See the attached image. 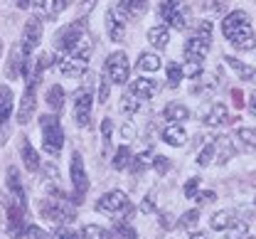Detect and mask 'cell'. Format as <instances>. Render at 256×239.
<instances>
[{
    "mask_svg": "<svg viewBox=\"0 0 256 239\" xmlns=\"http://www.w3.org/2000/svg\"><path fill=\"white\" fill-rule=\"evenodd\" d=\"M52 239H79V234H76V232H72V230H69V224H62V227H57V230H54Z\"/></svg>",
    "mask_w": 256,
    "mask_h": 239,
    "instance_id": "c3c4849f",
    "label": "cell"
},
{
    "mask_svg": "<svg viewBox=\"0 0 256 239\" xmlns=\"http://www.w3.org/2000/svg\"><path fill=\"white\" fill-rule=\"evenodd\" d=\"M111 86H114V84H111V82H108V79L101 74V79H98V96H96V102H98V104L108 102V96H111Z\"/></svg>",
    "mask_w": 256,
    "mask_h": 239,
    "instance_id": "7bdbcfd3",
    "label": "cell"
},
{
    "mask_svg": "<svg viewBox=\"0 0 256 239\" xmlns=\"http://www.w3.org/2000/svg\"><path fill=\"white\" fill-rule=\"evenodd\" d=\"M136 67H138V72H143V74H156V72L162 69V60H160V54H156V52H140Z\"/></svg>",
    "mask_w": 256,
    "mask_h": 239,
    "instance_id": "f1b7e54d",
    "label": "cell"
},
{
    "mask_svg": "<svg viewBox=\"0 0 256 239\" xmlns=\"http://www.w3.org/2000/svg\"><path fill=\"white\" fill-rule=\"evenodd\" d=\"M121 138H124V140H126V143H130V140H133V138H136V126H133V124H124V126H121Z\"/></svg>",
    "mask_w": 256,
    "mask_h": 239,
    "instance_id": "f5cc1de1",
    "label": "cell"
},
{
    "mask_svg": "<svg viewBox=\"0 0 256 239\" xmlns=\"http://www.w3.org/2000/svg\"><path fill=\"white\" fill-rule=\"evenodd\" d=\"M182 79H185L182 64H180V62H168V67H165V84H168L170 89H178Z\"/></svg>",
    "mask_w": 256,
    "mask_h": 239,
    "instance_id": "d6a6232c",
    "label": "cell"
},
{
    "mask_svg": "<svg viewBox=\"0 0 256 239\" xmlns=\"http://www.w3.org/2000/svg\"><path fill=\"white\" fill-rule=\"evenodd\" d=\"M210 47H212V40L192 34L190 40H185V44H182V54H185L188 62H202L210 54Z\"/></svg>",
    "mask_w": 256,
    "mask_h": 239,
    "instance_id": "5bb4252c",
    "label": "cell"
},
{
    "mask_svg": "<svg viewBox=\"0 0 256 239\" xmlns=\"http://www.w3.org/2000/svg\"><path fill=\"white\" fill-rule=\"evenodd\" d=\"M148 44L153 47V50H168V44H170V30L165 28V25H153L150 30H148Z\"/></svg>",
    "mask_w": 256,
    "mask_h": 239,
    "instance_id": "83f0119b",
    "label": "cell"
},
{
    "mask_svg": "<svg viewBox=\"0 0 256 239\" xmlns=\"http://www.w3.org/2000/svg\"><path fill=\"white\" fill-rule=\"evenodd\" d=\"M160 84L156 79H150V74L148 76H143V79H133L130 84H128V94H133L136 99H140V102H150L156 94H158Z\"/></svg>",
    "mask_w": 256,
    "mask_h": 239,
    "instance_id": "e0dca14e",
    "label": "cell"
},
{
    "mask_svg": "<svg viewBox=\"0 0 256 239\" xmlns=\"http://www.w3.org/2000/svg\"><path fill=\"white\" fill-rule=\"evenodd\" d=\"M222 34L224 40L239 50V52H252L256 50V30L252 25V18L246 10H232L222 18Z\"/></svg>",
    "mask_w": 256,
    "mask_h": 239,
    "instance_id": "6da1fadb",
    "label": "cell"
},
{
    "mask_svg": "<svg viewBox=\"0 0 256 239\" xmlns=\"http://www.w3.org/2000/svg\"><path fill=\"white\" fill-rule=\"evenodd\" d=\"M2 52H5V47H2V40H0V57H2Z\"/></svg>",
    "mask_w": 256,
    "mask_h": 239,
    "instance_id": "91938a15",
    "label": "cell"
},
{
    "mask_svg": "<svg viewBox=\"0 0 256 239\" xmlns=\"http://www.w3.org/2000/svg\"><path fill=\"white\" fill-rule=\"evenodd\" d=\"M212 32H214V25H212V20H200V25H197V32H194V34L212 40Z\"/></svg>",
    "mask_w": 256,
    "mask_h": 239,
    "instance_id": "bcb514c9",
    "label": "cell"
},
{
    "mask_svg": "<svg viewBox=\"0 0 256 239\" xmlns=\"http://www.w3.org/2000/svg\"><path fill=\"white\" fill-rule=\"evenodd\" d=\"M40 131H42V150L50 158H60L64 148V128L57 118V114L40 116Z\"/></svg>",
    "mask_w": 256,
    "mask_h": 239,
    "instance_id": "3957f363",
    "label": "cell"
},
{
    "mask_svg": "<svg viewBox=\"0 0 256 239\" xmlns=\"http://www.w3.org/2000/svg\"><path fill=\"white\" fill-rule=\"evenodd\" d=\"M190 239H207V234H202V232H192Z\"/></svg>",
    "mask_w": 256,
    "mask_h": 239,
    "instance_id": "680465c9",
    "label": "cell"
},
{
    "mask_svg": "<svg viewBox=\"0 0 256 239\" xmlns=\"http://www.w3.org/2000/svg\"><path fill=\"white\" fill-rule=\"evenodd\" d=\"M15 111V94L10 84H0V126H8Z\"/></svg>",
    "mask_w": 256,
    "mask_h": 239,
    "instance_id": "7402d4cb",
    "label": "cell"
},
{
    "mask_svg": "<svg viewBox=\"0 0 256 239\" xmlns=\"http://www.w3.org/2000/svg\"><path fill=\"white\" fill-rule=\"evenodd\" d=\"M254 205H256V200H254Z\"/></svg>",
    "mask_w": 256,
    "mask_h": 239,
    "instance_id": "6125c7cd",
    "label": "cell"
},
{
    "mask_svg": "<svg viewBox=\"0 0 256 239\" xmlns=\"http://www.w3.org/2000/svg\"><path fill=\"white\" fill-rule=\"evenodd\" d=\"M25 224H28L25 222V210H20L12 200H8V205H5V230H8L10 239H20Z\"/></svg>",
    "mask_w": 256,
    "mask_h": 239,
    "instance_id": "4fadbf2b",
    "label": "cell"
},
{
    "mask_svg": "<svg viewBox=\"0 0 256 239\" xmlns=\"http://www.w3.org/2000/svg\"><path fill=\"white\" fill-rule=\"evenodd\" d=\"M197 222H200V210H188V212L178 220V227L185 230V232H192V230L197 227Z\"/></svg>",
    "mask_w": 256,
    "mask_h": 239,
    "instance_id": "ab89813d",
    "label": "cell"
},
{
    "mask_svg": "<svg viewBox=\"0 0 256 239\" xmlns=\"http://www.w3.org/2000/svg\"><path fill=\"white\" fill-rule=\"evenodd\" d=\"M5 188H8V200H12L20 210L28 212V190H25V182H22L20 170L15 166H10L5 170Z\"/></svg>",
    "mask_w": 256,
    "mask_h": 239,
    "instance_id": "9c48e42d",
    "label": "cell"
},
{
    "mask_svg": "<svg viewBox=\"0 0 256 239\" xmlns=\"http://www.w3.org/2000/svg\"><path fill=\"white\" fill-rule=\"evenodd\" d=\"M226 237L224 239H244L246 234H249V220H244V217H236L234 220V224L224 232Z\"/></svg>",
    "mask_w": 256,
    "mask_h": 239,
    "instance_id": "74e56055",
    "label": "cell"
},
{
    "mask_svg": "<svg viewBox=\"0 0 256 239\" xmlns=\"http://www.w3.org/2000/svg\"><path fill=\"white\" fill-rule=\"evenodd\" d=\"M20 239H50V232H44V230L37 227V224H25Z\"/></svg>",
    "mask_w": 256,
    "mask_h": 239,
    "instance_id": "b9f144b4",
    "label": "cell"
},
{
    "mask_svg": "<svg viewBox=\"0 0 256 239\" xmlns=\"http://www.w3.org/2000/svg\"><path fill=\"white\" fill-rule=\"evenodd\" d=\"M130 158H133L130 143H124V146H118V148H116V153H114L111 168H114V170H126L128 163H130Z\"/></svg>",
    "mask_w": 256,
    "mask_h": 239,
    "instance_id": "836d02e7",
    "label": "cell"
},
{
    "mask_svg": "<svg viewBox=\"0 0 256 239\" xmlns=\"http://www.w3.org/2000/svg\"><path fill=\"white\" fill-rule=\"evenodd\" d=\"M214 163V140H210L207 146H202V150H200V156H197V166L200 168H207V166H212Z\"/></svg>",
    "mask_w": 256,
    "mask_h": 239,
    "instance_id": "60d3db41",
    "label": "cell"
},
{
    "mask_svg": "<svg viewBox=\"0 0 256 239\" xmlns=\"http://www.w3.org/2000/svg\"><path fill=\"white\" fill-rule=\"evenodd\" d=\"M94 47H96V42H94V37L92 34H86L66 57H72V60H76V62H82V64H89L92 62V54H94Z\"/></svg>",
    "mask_w": 256,
    "mask_h": 239,
    "instance_id": "4316f807",
    "label": "cell"
},
{
    "mask_svg": "<svg viewBox=\"0 0 256 239\" xmlns=\"http://www.w3.org/2000/svg\"><path fill=\"white\" fill-rule=\"evenodd\" d=\"M244 239H256V237H254V234H246V237H244Z\"/></svg>",
    "mask_w": 256,
    "mask_h": 239,
    "instance_id": "94428289",
    "label": "cell"
},
{
    "mask_svg": "<svg viewBox=\"0 0 256 239\" xmlns=\"http://www.w3.org/2000/svg\"><path fill=\"white\" fill-rule=\"evenodd\" d=\"M234 220H236V212H232V210H220V212H214V214L210 217V230H214V232H226V230L234 224Z\"/></svg>",
    "mask_w": 256,
    "mask_h": 239,
    "instance_id": "f546056e",
    "label": "cell"
},
{
    "mask_svg": "<svg viewBox=\"0 0 256 239\" xmlns=\"http://www.w3.org/2000/svg\"><path fill=\"white\" fill-rule=\"evenodd\" d=\"M234 156H236L234 138L232 136H217L214 138V163H217V166H226Z\"/></svg>",
    "mask_w": 256,
    "mask_h": 239,
    "instance_id": "ffe728a7",
    "label": "cell"
},
{
    "mask_svg": "<svg viewBox=\"0 0 256 239\" xmlns=\"http://www.w3.org/2000/svg\"><path fill=\"white\" fill-rule=\"evenodd\" d=\"M130 205V200H128V195L124 190H108V192H104L98 200H96L94 210L98 214H121L126 207Z\"/></svg>",
    "mask_w": 256,
    "mask_h": 239,
    "instance_id": "30bf717a",
    "label": "cell"
},
{
    "mask_svg": "<svg viewBox=\"0 0 256 239\" xmlns=\"http://www.w3.org/2000/svg\"><path fill=\"white\" fill-rule=\"evenodd\" d=\"M140 212H158V205H156V192H150V195H146L143 198V202H140Z\"/></svg>",
    "mask_w": 256,
    "mask_h": 239,
    "instance_id": "681fc988",
    "label": "cell"
},
{
    "mask_svg": "<svg viewBox=\"0 0 256 239\" xmlns=\"http://www.w3.org/2000/svg\"><path fill=\"white\" fill-rule=\"evenodd\" d=\"M20 158H22V166L28 172H40L42 160H40V153L34 150V146L30 143L28 136H20Z\"/></svg>",
    "mask_w": 256,
    "mask_h": 239,
    "instance_id": "44dd1931",
    "label": "cell"
},
{
    "mask_svg": "<svg viewBox=\"0 0 256 239\" xmlns=\"http://www.w3.org/2000/svg\"><path fill=\"white\" fill-rule=\"evenodd\" d=\"M200 192V178H190L188 182H185V198H194Z\"/></svg>",
    "mask_w": 256,
    "mask_h": 239,
    "instance_id": "f907efd6",
    "label": "cell"
},
{
    "mask_svg": "<svg viewBox=\"0 0 256 239\" xmlns=\"http://www.w3.org/2000/svg\"><path fill=\"white\" fill-rule=\"evenodd\" d=\"M140 106H143V102H140V99H136V96H133V94H128V92L121 96V104H118L121 114L128 116V118H130L133 114H138V111H140Z\"/></svg>",
    "mask_w": 256,
    "mask_h": 239,
    "instance_id": "f35d334b",
    "label": "cell"
},
{
    "mask_svg": "<svg viewBox=\"0 0 256 239\" xmlns=\"http://www.w3.org/2000/svg\"><path fill=\"white\" fill-rule=\"evenodd\" d=\"M162 143H168V146H172V148H182L185 143H188V131H185V126L182 124H168L165 128H162Z\"/></svg>",
    "mask_w": 256,
    "mask_h": 239,
    "instance_id": "cb8c5ba5",
    "label": "cell"
},
{
    "mask_svg": "<svg viewBox=\"0 0 256 239\" xmlns=\"http://www.w3.org/2000/svg\"><path fill=\"white\" fill-rule=\"evenodd\" d=\"M106 34L111 42H124L126 40V22L114 12V8L106 10Z\"/></svg>",
    "mask_w": 256,
    "mask_h": 239,
    "instance_id": "603a6c76",
    "label": "cell"
},
{
    "mask_svg": "<svg viewBox=\"0 0 256 239\" xmlns=\"http://www.w3.org/2000/svg\"><path fill=\"white\" fill-rule=\"evenodd\" d=\"M92 108H94V92L92 86H82L72 94V114L79 128H86L92 124Z\"/></svg>",
    "mask_w": 256,
    "mask_h": 239,
    "instance_id": "52a82bcc",
    "label": "cell"
},
{
    "mask_svg": "<svg viewBox=\"0 0 256 239\" xmlns=\"http://www.w3.org/2000/svg\"><path fill=\"white\" fill-rule=\"evenodd\" d=\"M158 20L168 30L185 32L190 25V8L182 0H160L158 5Z\"/></svg>",
    "mask_w": 256,
    "mask_h": 239,
    "instance_id": "277c9868",
    "label": "cell"
},
{
    "mask_svg": "<svg viewBox=\"0 0 256 239\" xmlns=\"http://www.w3.org/2000/svg\"><path fill=\"white\" fill-rule=\"evenodd\" d=\"M104 76L111 82V84H126L130 79V62H128V54L116 50L106 57L104 62Z\"/></svg>",
    "mask_w": 256,
    "mask_h": 239,
    "instance_id": "ba28073f",
    "label": "cell"
},
{
    "mask_svg": "<svg viewBox=\"0 0 256 239\" xmlns=\"http://www.w3.org/2000/svg\"><path fill=\"white\" fill-rule=\"evenodd\" d=\"M190 116H192V111L180 102H170L162 108V118H165L168 124H182V121H188Z\"/></svg>",
    "mask_w": 256,
    "mask_h": 239,
    "instance_id": "484cf974",
    "label": "cell"
},
{
    "mask_svg": "<svg viewBox=\"0 0 256 239\" xmlns=\"http://www.w3.org/2000/svg\"><path fill=\"white\" fill-rule=\"evenodd\" d=\"M111 134H114V121H111V118L106 116V118L101 121V138H104V143H108Z\"/></svg>",
    "mask_w": 256,
    "mask_h": 239,
    "instance_id": "816d5d0a",
    "label": "cell"
},
{
    "mask_svg": "<svg viewBox=\"0 0 256 239\" xmlns=\"http://www.w3.org/2000/svg\"><path fill=\"white\" fill-rule=\"evenodd\" d=\"M158 222L162 230H172L178 222H175V214L172 212H158Z\"/></svg>",
    "mask_w": 256,
    "mask_h": 239,
    "instance_id": "7dc6e473",
    "label": "cell"
},
{
    "mask_svg": "<svg viewBox=\"0 0 256 239\" xmlns=\"http://www.w3.org/2000/svg\"><path fill=\"white\" fill-rule=\"evenodd\" d=\"M192 200H197L200 205H212V202L217 200V192H214V190H200Z\"/></svg>",
    "mask_w": 256,
    "mask_h": 239,
    "instance_id": "f6af8a7d",
    "label": "cell"
},
{
    "mask_svg": "<svg viewBox=\"0 0 256 239\" xmlns=\"http://www.w3.org/2000/svg\"><path fill=\"white\" fill-rule=\"evenodd\" d=\"M54 54H57V52H54ZM54 67L60 69L62 76L82 79V76L86 74L89 64H82V62H76V60H72V57H66V54H57V57H54Z\"/></svg>",
    "mask_w": 256,
    "mask_h": 239,
    "instance_id": "d6986e66",
    "label": "cell"
},
{
    "mask_svg": "<svg viewBox=\"0 0 256 239\" xmlns=\"http://www.w3.org/2000/svg\"><path fill=\"white\" fill-rule=\"evenodd\" d=\"M224 64L234 69L239 79H244V82H252V84H256V67L246 64V62H242V60H239V57H234V54H224Z\"/></svg>",
    "mask_w": 256,
    "mask_h": 239,
    "instance_id": "d4e9b609",
    "label": "cell"
},
{
    "mask_svg": "<svg viewBox=\"0 0 256 239\" xmlns=\"http://www.w3.org/2000/svg\"><path fill=\"white\" fill-rule=\"evenodd\" d=\"M150 166H153V170L158 172V175H165V172L170 170V160H168L165 156H153Z\"/></svg>",
    "mask_w": 256,
    "mask_h": 239,
    "instance_id": "ee69618b",
    "label": "cell"
},
{
    "mask_svg": "<svg viewBox=\"0 0 256 239\" xmlns=\"http://www.w3.org/2000/svg\"><path fill=\"white\" fill-rule=\"evenodd\" d=\"M150 160H153V150L146 148V150H140V153H136V156L130 158V163H128L126 170L130 172V175H140V172L150 166Z\"/></svg>",
    "mask_w": 256,
    "mask_h": 239,
    "instance_id": "4dcf8cb0",
    "label": "cell"
},
{
    "mask_svg": "<svg viewBox=\"0 0 256 239\" xmlns=\"http://www.w3.org/2000/svg\"><path fill=\"white\" fill-rule=\"evenodd\" d=\"M64 89L60 86V84H52L50 89H47V94H44V102H47V106H50V111L52 114H60L64 108Z\"/></svg>",
    "mask_w": 256,
    "mask_h": 239,
    "instance_id": "1f68e13d",
    "label": "cell"
},
{
    "mask_svg": "<svg viewBox=\"0 0 256 239\" xmlns=\"http://www.w3.org/2000/svg\"><path fill=\"white\" fill-rule=\"evenodd\" d=\"M200 118H202V124H204L207 128H220V126H224V124L229 121L226 104L217 102V104H212V106H202Z\"/></svg>",
    "mask_w": 256,
    "mask_h": 239,
    "instance_id": "2e32d148",
    "label": "cell"
},
{
    "mask_svg": "<svg viewBox=\"0 0 256 239\" xmlns=\"http://www.w3.org/2000/svg\"><path fill=\"white\" fill-rule=\"evenodd\" d=\"M37 212H40V217L44 220V222H50V224H57V227H62V224H72L74 220H76V210L72 202H66L64 198H42L40 202H37Z\"/></svg>",
    "mask_w": 256,
    "mask_h": 239,
    "instance_id": "7a4b0ae2",
    "label": "cell"
},
{
    "mask_svg": "<svg viewBox=\"0 0 256 239\" xmlns=\"http://www.w3.org/2000/svg\"><path fill=\"white\" fill-rule=\"evenodd\" d=\"M108 232H111V239H138L136 227H130L128 222H121V220H118V222H116V224H114Z\"/></svg>",
    "mask_w": 256,
    "mask_h": 239,
    "instance_id": "8d00e7d4",
    "label": "cell"
},
{
    "mask_svg": "<svg viewBox=\"0 0 256 239\" xmlns=\"http://www.w3.org/2000/svg\"><path fill=\"white\" fill-rule=\"evenodd\" d=\"M89 34V20L86 18H76L69 25H64L54 34V52L57 54H69L84 37Z\"/></svg>",
    "mask_w": 256,
    "mask_h": 239,
    "instance_id": "5b68a950",
    "label": "cell"
},
{
    "mask_svg": "<svg viewBox=\"0 0 256 239\" xmlns=\"http://www.w3.org/2000/svg\"><path fill=\"white\" fill-rule=\"evenodd\" d=\"M236 138L246 150H256V128L254 126H239L236 128Z\"/></svg>",
    "mask_w": 256,
    "mask_h": 239,
    "instance_id": "d590c367",
    "label": "cell"
},
{
    "mask_svg": "<svg viewBox=\"0 0 256 239\" xmlns=\"http://www.w3.org/2000/svg\"><path fill=\"white\" fill-rule=\"evenodd\" d=\"M15 5H18L20 10H30V8H32V0H15Z\"/></svg>",
    "mask_w": 256,
    "mask_h": 239,
    "instance_id": "9f6ffc18",
    "label": "cell"
},
{
    "mask_svg": "<svg viewBox=\"0 0 256 239\" xmlns=\"http://www.w3.org/2000/svg\"><path fill=\"white\" fill-rule=\"evenodd\" d=\"M69 182H72V205H82L86 192H89V175L84 168V158L79 150L72 153V166H69Z\"/></svg>",
    "mask_w": 256,
    "mask_h": 239,
    "instance_id": "8992f818",
    "label": "cell"
},
{
    "mask_svg": "<svg viewBox=\"0 0 256 239\" xmlns=\"http://www.w3.org/2000/svg\"><path fill=\"white\" fill-rule=\"evenodd\" d=\"M37 86L40 84H32V82L25 84V92H22L20 106H18V116H15L20 126H28L30 118L34 116V111H37Z\"/></svg>",
    "mask_w": 256,
    "mask_h": 239,
    "instance_id": "7c38bea8",
    "label": "cell"
},
{
    "mask_svg": "<svg viewBox=\"0 0 256 239\" xmlns=\"http://www.w3.org/2000/svg\"><path fill=\"white\" fill-rule=\"evenodd\" d=\"M146 10H148V0H118V2L114 5V12H116L126 25L130 20L140 18Z\"/></svg>",
    "mask_w": 256,
    "mask_h": 239,
    "instance_id": "ac0fdd59",
    "label": "cell"
},
{
    "mask_svg": "<svg viewBox=\"0 0 256 239\" xmlns=\"http://www.w3.org/2000/svg\"><path fill=\"white\" fill-rule=\"evenodd\" d=\"M249 114H252V116H256V92L249 96Z\"/></svg>",
    "mask_w": 256,
    "mask_h": 239,
    "instance_id": "11a10c76",
    "label": "cell"
},
{
    "mask_svg": "<svg viewBox=\"0 0 256 239\" xmlns=\"http://www.w3.org/2000/svg\"><path fill=\"white\" fill-rule=\"evenodd\" d=\"M5 140H8V128L0 126V146H5Z\"/></svg>",
    "mask_w": 256,
    "mask_h": 239,
    "instance_id": "6f0895ef",
    "label": "cell"
},
{
    "mask_svg": "<svg viewBox=\"0 0 256 239\" xmlns=\"http://www.w3.org/2000/svg\"><path fill=\"white\" fill-rule=\"evenodd\" d=\"M69 8V0H32V10L40 20H54Z\"/></svg>",
    "mask_w": 256,
    "mask_h": 239,
    "instance_id": "9a60e30c",
    "label": "cell"
},
{
    "mask_svg": "<svg viewBox=\"0 0 256 239\" xmlns=\"http://www.w3.org/2000/svg\"><path fill=\"white\" fill-rule=\"evenodd\" d=\"M42 34H44V28H42V20L37 15H32L30 20L25 22L22 28V37H20V50L25 57H32V52L40 47L42 42Z\"/></svg>",
    "mask_w": 256,
    "mask_h": 239,
    "instance_id": "8fae6325",
    "label": "cell"
},
{
    "mask_svg": "<svg viewBox=\"0 0 256 239\" xmlns=\"http://www.w3.org/2000/svg\"><path fill=\"white\" fill-rule=\"evenodd\" d=\"M76 234H79V239H111V232L106 227H98V224H84Z\"/></svg>",
    "mask_w": 256,
    "mask_h": 239,
    "instance_id": "e575fe53",
    "label": "cell"
},
{
    "mask_svg": "<svg viewBox=\"0 0 256 239\" xmlns=\"http://www.w3.org/2000/svg\"><path fill=\"white\" fill-rule=\"evenodd\" d=\"M94 8H96V0H82V2H79V15H76V18H84V15L92 12Z\"/></svg>",
    "mask_w": 256,
    "mask_h": 239,
    "instance_id": "db71d44e",
    "label": "cell"
}]
</instances>
